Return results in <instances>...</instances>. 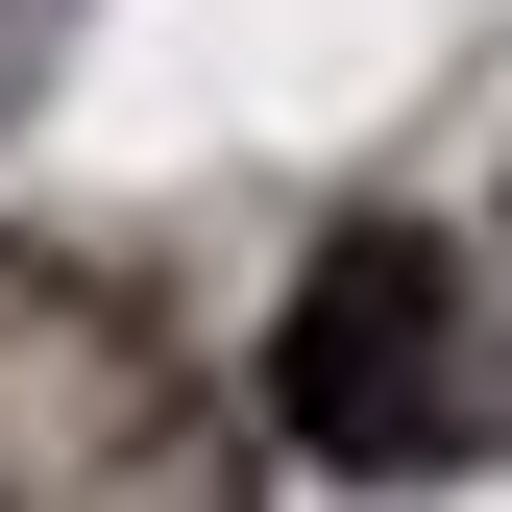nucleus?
<instances>
[{"label":"nucleus","mask_w":512,"mask_h":512,"mask_svg":"<svg viewBox=\"0 0 512 512\" xmlns=\"http://www.w3.org/2000/svg\"><path fill=\"white\" fill-rule=\"evenodd\" d=\"M0 512H244V415L49 244H0Z\"/></svg>","instance_id":"nucleus-1"},{"label":"nucleus","mask_w":512,"mask_h":512,"mask_svg":"<svg viewBox=\"0 0 512 512\" xmlns=\"http://www.w3.org/2000/svg\"><path fill=\"white\" fill-rule=\"evenodd\" d=\"M269 415H293L342 488L464 464V293H439L415 220H342V244L293 269V317H269Z\"/></svg>","instance_id":"nucleus-2"}]
</instances>
